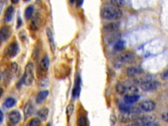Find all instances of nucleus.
<instances>
[{"label":"nucleus","instance_id":"f257e3e1","mask_svg":"<svg viewBox=\"0 0 168 126\" xmlns=\"http://www.w3.org/2000/svg\"><path fill=\"white\" fill-rule=\"evenodd\" d=\"M101 17L105 20H118L122 17V11L119 8L114 7H105L102 9Z\"/></svg>","mask_w":168,"mask_h":126},{"label":"nucleus","instance_id":"f03ea898","mask_svg":"<svg viewBox=\"0 0 168 126\" xmlns=\"http://www.w3.org/2000/svg\"><path fill=\"white\" fill-rule=\"evenodd\" d=\"M140 109L133 108L127 112H122L119 116V120L122 123H127L135 121L139 117Z\"/></svg>","mask_w":168,"mask_h":126},{"label":"nucleus","instance_id":"7ed1b4c3","mask_svg":"<svg viewBox=\"0 0 168 126\" xmlns=\"http://www.w3.org/2000/svg\"><path fill=\"white\" fill-rule=\"evenodd\" d=\"M22 82L25 85L29 86L33 83L34 80V65L31 63H29L25 67L24 76L22 77Z\"/></svg>","mask_w":168,"mask_h":126},{"label":"nucleus","instance_id":"20e7f679","mask_svg":"<svg viewBox=\"0 0 168 126\" xmlns=\"http://www.w3.org/2000/svg\"><path fill=\"white\" fill-rule=\"evenodd\" d=\"M134 122L140 126H158L156 117L154 115H148L139 117Z\"/></svg>","mask_w":168,"mask_h":126},{"label":"nucleus","instance_id":"39448f33","mask_svg":"<svg viewBox=\"0 0 168 126\" xmlns=\"http://www.w3.org/2000/svg\"><path fill=\"white\" fill-rule=\"evenodd\" d=\"M139 108L141 110L147 112V113H150V112H152L155 109L156 103L151 100L143 101L139 103Z\"/></svg>","mask_w":168,"mask_h":126},{"label":"nucleus","instance_id":"423d86ee","mask_svg":"<svg viewBox=\"0 0 168 126\" xmlns=\"http://www.w3.org/2000/svg\"><path fill=\"white\" fill-rule=\"evenodd\" d=\"M18 50H19V47L18 44L15 41H13L7 46L6 49V55L9 58H13L18 54Z\"/></svg>","mask_w":168,"mask_h":126},{"label":"nucleus","instance_id":"0eeeda50","mask_svg":"<svg viewBox=\"0 0 168 126\" xmlns=\"http://www.w3.org/2000/svg\"><path fill=\"white\" fill-rule=\"evenodd\" d=\"M158 86H159V82L151 80L146 83L140 84V87L144 91H152L156 90Z\"/></svg>","mask_w":168,"mask_h":126},{"label":"nucleus","instance_id":"6e6552de","mask_svg":"<svg viewBox=\"0 0 168 126\" xmlns=\"http://www.w3.org/2000/svg\"><path fill=\"white\" fill-rule=\"evenodd\" d=\"M133 80L135 83L142 84L152 80V76L149 74H140L139 75L133 78Z\"/></svg>","mask_w":168,"mask_h":126},{"label":"nucleus","instance_id":"1a4fd4ad","mask_svg":"<svg viewBox=\"0 0 168 126\" xmlns=\"http://www.w3.org/2000/svg\"><path fill=\"white\" fill-rule=\"evenodd\" d=\"M120 28V23L117 22H112L106 24L103 26V30L108 33H113V32H117Z\"/></svg>","mask_w":168,"mask_h":126},{"label":"nucleus","instance_id":"9d476101","mask_svg":"<svg viewBox=\"0 0 168 126\" xmlns=\"http://www.w3.org/2000/svg\"><path fill=\"white\" fill-rule=\"evenodd\" d=\"M11 34V30L8 26H3L0 29V40L6 41Z\"/></svg>","mask_w":168,"mask_h":126},{"label":"nucleus","instance_id":"9b49d317","mask_svg":"<svg viewBox=\"0 0 168 126\" xmlns=\"http://www.w3.org/2000/svg\"><path fill=\"white\" fill-rule=\"evenodd\" d=\"M46 34H47V36H48V38L51 50L53 53H55V50H56V45H55V40H54L53 32L49 29V28H48V29H46Z\"/></svg>","mask_w":168,"mask_h":126},{"label":"nucleus","instance_id":"f8f14e48","mask_svg":"<svg viewBox=\"0 0 168 126\" xmlns=\"http://www.w3.org/2000/svg\"><path fill=\"white\" fill-rule=\"evenodd\" d=\"M14 13H15V8H14V7L12 6H9L7 8L6 11L4 14V22H11L13 19Z\"/></svg>","mask_w":168,"mask_h":126},{"label":"nucleus","instance_id":"ddd939ff","mask_svg":"<svg viewBox=\"0 0 168 126\" xmlns=\"http://www.w3.org/2000/svg\"><path fill=\"white\" fill-rule=\"evenodd\" d=\"M141 73H143V70L139 67H129L126 71L128 76L132 78H134Z\"/></svg>","mask_w":168,"mask_h":126},{"label":"nucleus","instance_id":"4468645a","mask_svg":"<svg viewBox=\"0 0 168 126\" xmlns=\"http://www.w3.org/2000/svg\"><path fill=\"white\" fill-rule=\"evenodd\" d=\"M9 120H10V122L12 124H17L20 122L21 116L19 112L17 110H14V111H12L11 113L9 114Z\"/></svg>","mask_w":168,"mask_h":126},{"label":"nucleus","instance_id":"2eb2a0df","mask_svg":"<svg viewBox=\"0 0 168 126\" xmlns=\"http://www.w3.org/2000/svg\"><path fill=\"white\" fill-rule=\"evenodd\" d=\"M33 110H34L33 105H32V103H31L30 102H28L25 106L24 110H23L25 120L29 118L32 114V113H33Z\"/></svg>","mask_w":168,"mask_h":126},{"label":"nucleus","instance_id":"dca6fc26","mask_svg":"<svg viewBox=\"0 0 168 126\" xmlns=\"http://www.w3.org/2000/svg\"><path fill=\"white\" fill-rule=\"evenodd\" d=\"M135 59V55L132 53H124L121 55L119 57V60L122 63H131Z\"/></svg>","mask_w":168,"mask_h":126},{"label":"nucleus","instance_id":"f3484780","mask_svg":"<svg viewBox=\"0 0 168 126\" xmlns=\"http://www.w3.org/2000/svg\"><path fill=\"white\" fill-rule=\"evenodd\" d=\"M49 95V91L48 90H44L39 92L36 96V102L37 104H41L43 102L48 96Z\"/></svg>","mask_w":168,"mask_h":126},{"label":"nucleus","instance_id":"a211bd4d","mask_svg":"<svg viewBox=\"0 0 168 126\" xmlns=\"http://www.w3.org/2000/svg\"><path fill=\"white\" fill-rule=\"evenodd\" d=\"M140 96L137 94L136 95H125L124 96V101L125 103L132 105L139 101Z\"/></svg>","mask_w":168,"mask_h":126},{"label":"nucleus","instance_id":"6ab92c4d","mask_svg":"<svg viewBox=\"0 0 168 126\" xmlns=\"http://www.w3.org/2000/svg\"><path fill=\"white\" fill-rule=\"evenodd\" d=\"M121 38V34L118 32H113V33H110V34L108 36V41L110 44H116V42L120 41Z\"/></svg>","mask_w":168,"mask_h":126},{"label":"nucleus","instance_id":"aec40b11","mask_svg":"<svg viewBox=\"0 0 168 126\" xmlns=\"http://www.w3.org/2000/svg\"><path fill=\"white\" fill-rule=\"evenodd\" d=\"M80 78H77L76 80V84L74 86L73 91H72V97L74 99H76L77 97H79L80 93Z\"/></svg>","mask_w":168,"mask_h":126},{"label":"nucleus","instance_id":"412c9836","mask_svg":"<svg viewBox=\"0 0 168 126\" xmlns=\"http://www.w3.org/2000/svg\"><path fill=\"white\" fill-rule=\"evenodd\" d=\"M49 67V59L48 56H45L41 59L40 63V68L42 71L46 72Z\"/></svg>","mask_w":168,"mask_h":126},{"label":"nucleus","instance_id":"4be33fe9","mask_svg":"<svg viewBox=\"0 0 168 126\" xmlns=\"http://www.w3.org/2000/svg\"><path fill=\"white\" fill-rule=\"evenodd\" d=\"M116 90L119 94L124 95L126 93V91H127V87L122 82H118L116 86Z\"/></svg>","mask_w":168,"mask_h":126},{"label":"nucleus","instance_id":"5701e85b","mask_svg":"<svg viewBox=\"0 0 168 126\" xmlns=\"http://www.w3.org/2000/svg\"><path fill=\"white\" fill-rule=\"evenodd\" d=\"M48 114H49V110L47 108L41 109L38 112V115L39 116L40 118L43 121H45L47 119H48Z\"/></svg>","mask_w":168,"mask_h":126},{"label":"nucleus","instance_id":"b1692460","mask_svg":"<svg viewBox=\"0 0 168 126\" xmlns=\"http://www.w3.org/2000/svg\"><path fill=\"white\" fill-rule=\"evenodd\" d=\"M34 11V6H32V5H30V6H28L26 7L25 12V17L26 20H29L30 18L32 17V15H33Z\"/></svg>","mask_w":168,"mask_h":126},{"label":"nucleus","instance_id":"393cba45","mask_svg":"<svg viewBox=\"0 0 168 126\" xmlns=\"http://www.w3.org/2000/svg\"><path fill=\"white\" fill-rule=\"evenodd\" d=\"M139 92V89L135 86H130L127 87V91H126V95H136Z\"/></svg>","mask_w":168,"mask_h":126},{"label":"nucleus","instance_id":"a878e982","mask_svg":"<svg viewBox=\"0 0 168 126\" xmlns=\"http://www.w3.org/2000/svg\"><path fill=\"white\" fill-rule=\"evenodd\" d=\"M16 104V100L12 97H9L6 99V102H5V106L7 109L12 108L13 106H15Z\"/></svg>","mask_w":168,"mask_h":126},{"label":"nucleus","instance_id":"bb28decb","mask_svg":"<svg viewBox=\"0 0 168 126\" xmlns=\"http://www.w3.org/2000/svg\"><path fill=\"white\" fill-rule=\"evenodd\" d=\"M110 3L113 7L120 8L124 6L125 0H110Z\"/></svg>","mask_w":168,"mask_h":126},{"label":"nucleus","instance_id":"cd10ccee","mask_svg":"<svg viewBox=\"0 0 168 126\" xmlns=\"http://www.w3.org/2000/svg\"><path fill=\"white\" fill-rule=\"evenodd\" d=\"M125 41L122 40H120L118 42H116V43L114 44V49L116 50L121 51V50H123L125 48Z\"/></svg>","mask_w":168,"mask_h":126},{"label":"nucleus","instance_id":"c85d7f7f","mask_svg":"<svg viewBox=\"0 0 168 126\" xmlns=\"http://www.w3.org/2000/svg\"><path fill=\"white\" fill-rule=\"evenodd\" d=\"M119 108L122 112H127L132 109V106H131V105L127 104L125 102V104H120Z\"/></svg>","mask_w":168,"mask_h":126},{"label":"nucleus","instance_id":"c756f323","mask_svg":"<svg viewBox=\"0 0 168 126\" xmlns=\"http://www.w3.org/2000/svg\"><path fill=\"white\" fill-rule=\"evenodd\" d=\"M41 124V120L38 118H34L29 123L27 126H39Z\"/></svg>","mask_w":168,"mask_h":126},{"label":"nucleus","instance_id":"7c9ffc66","mask_svg":"<svg viewBox=\"0 0 168 126\" xmlns=\"http://www.w3.org/2000/svg\"><path fill=\"white\" fill-rule=\"evenodd\" d=\"M78 126H86L87 120L83 116H81L79 117L78 120Z\"/></svg>","mask_w":168,"mask_h":126},{"label":"nucleus","instance_id":"2f4dec72","mask_svg":"<svg viewBox=\"0 0 168 126\" xmlns=\"http://www.w3.org/2000/svg\"><path fill=\"white\" fill-rule=\"evenodd\" d=\"M74 106L73 104H69L67 108V114L70 117V116H71V115L72 114L73 112H74Z\"/></svg>","mask_w":168,"mask_h":126},{"label":"nucleus","instance_id":"473e14b6","mask_svg":"<svg viewBox=\"0 0 168 126\" xmlns=\"http://www.w3.org/2000/svg\"><path fill=\"white\" fill-rule=\"evenodd\" d=\"M18 69V64L17 63H13L11 66V72L12 73H15L17 71Z\"/></svg>","mask_w":168,"mask_h":126},{"label":"nucleus","instance_id":"72a5a7b5","mask_svg":"<svg viewBox=\"0 0 168 126\" xmlns=\"http://www.w3.org/2000/svg\"><path fill=\"white\" fill-rule=\"evenodd\" d=\"M116 121H117V119H116V117L114 115H111L110 118V122L111 126H113L116 124Z\"/></svg>","mask_w":168,"mask_h":126},{"label":"nucleus","instance_id":"f704fd0d","mask_svg":"<svg viewBox=\"0 0 168 126\" xmlns=\"http://www.w3.org/2000/svg\"><path fill=\"white\" fill-rule=\"evenodd\" d=\"M162 120L166 122H168V113H165L162 115Z\"/></svg>","mask_w":168,"mask_h":126},{"label":"nucleus","instance_id":"c9c22d12","mask_svg":"<svg viewBox=\"0 0 168 126\" xmlns=\"http://www.w3.org/2000/svg\"><path fill=\"white\" fill-rule=\"evenodd\" d=\"M22 24V21L21 18L18 17L17 19V28H19L20 26H21Z\"/></svg>","mask_w":168,"mask_h":126},{"label":"nucleus","instance_id":"e433bc0d","mask_svg":"<svg viewBox=\"0 0 168 126\" xmlns=\"http://www.w3.org/2000/svg\"><path fill=\"white\" fill-rule=\"evenodd\" d=\"M83 2L84 0H76V5L78 7H81L83 3Z\"/></svg>","mask_w":168,"mask_h":126},{"label":"nucleus","instance_id":"4c0bfd02","mask_svg":"<svg viewBox=\"0 0 168 126\" xmlns=\"http://www.w3.org/2000/svg\"><path fill=\"white\" fill-rule=\"evenodd\" d=\"M167 78H168V70L166 72H164L162 74V78L164 79V80H166V79H167Z\"/></svg>","mask_w":168,"mask_h":126},{"label":"nucleus","instance_id":"58836bf2","mask_svg":"<svg viewBox=\"0 0 168 126\" xmlns=\"http://www.w3.org/2000/svg\"><path fill=\"white\" fill-rule=\"evenodd\" d=\"M3 6H4V2L3 1H0V15H1L2 11L3 9Z\"/></svg>","mask_w":168,"mask_h":126},{"label":"nucleus","instance_id":"ea45409f","mask_svg":"<svg viewBox=\"0 0 168 126\" xmlns=\"http://www.w3.org/2000/svg\"><path fill=\"white\" fill-rule=\"evenodd\" d=\"M3 112L0 110V123H2L3 122Z\"/></svg>","mask_w":168,"mask_h":126},{"label":"nucleus","instance_id":"a19ab883","mask_svg":"<svg viewBox=\"0 0 168 126\" xmlns=\"http://www.w3.org/2000/svg\"><path fill=\"white\" fill-rule=\"evenodd\" d=\"M11 2L13 3V4H17L19 2V0H11Z\"/></svg>","mask_w":168,"mask_h":126},{"label":"nucleus","instance_id":"79ce46f5","mask_svg":"<svg viewBox=\"0 0 168 126\" xmlns=\"http://www.w3.org/2000/svg\"><path fill=\"white\" fill-rule=\"evenodd\" d=\"M3 89L0 87V98L2 97V95H3Z\"/></svg>","mask_w":168,"mask_h":126},{"label":"nucleus","instance_id":"37998d69","mask_svg":"<svg viewBox=\"0 0 168 126\" xmlns=\"http://www.w3.org/2000/svg\"><path fill=\"white\" fill-rule=\"evenodd\" d=\"M76 0H69V2L71 4H74V3L76 2Z\"/></svg>","mask_w":168,"mask_h":126},{"label":"nucleus","instance_id":"c03bdc74","mask_svg":"<svg viewBox=\"0 0 168 126\" xmlns=\"http://www.w3.org/2000/svg\"><path fill=\"white\" fill-rule=\"evenodd\" d=\"M23 1H24V2H29L30 0H23Z\"/></svg>","mask_w":168,"mask_h":126},{"label":"nucleus","instance_id":"a18cd8bd","mask_svg":"<svg viewBox=\"0 0 168 126\" xmlns=\"http://www.w3.org/2000/svg\"><path fill=\"white\" fill-rule=\"evenodd\" d=\"M0 80H1V74H0Z\"/></svg>","mask_w":168,"mask_h":126},{"label":"nucleus","instance_id":"49530a36","mask_svg":"<svg viewBox=\"0 0 168 126\" xmlns=\"http://www.w3.org/2000/svg\"><path fill=\"white\" fill-rule=\"evenodd\" d=\"M48 126H51V125H50V124H49L48 125Z\"/></svg>","mask_w":168,"mask_h":126}]
</instances>
